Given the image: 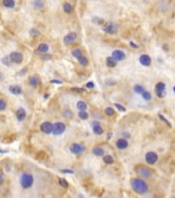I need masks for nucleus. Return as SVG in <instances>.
<instances>
[{
    "label": "nucleus",
    "instance_id": "7c9ffc66",
    "mask_svg": "<svg viewBox=\"0 0 175 198\" xmlns=\"http://www.w3.org/2000/svg\"><path fill=\"white\" fill-rule=\"evenodd\" d=\"M29 34L31 37H38V36H40V32L38 31L36 28H31V29L29 30Z\"/></svg>",
    "mask_w": 175,
    "mask_h": 198
},
{
    "label": "nucleus",
    "instance_id": "4d7b16f0",
    "mask_svg": "<svg viewBox=\"0 0 175 198\" xmlns=\"http://www.w3.org/2000/svg\"><path fill=\"white\" fill-rule=\"evenodd\" d=\"M173 91H174V93H175V86L173 87Z\"/></svg>",
    "mask_w": 175,
    "mask_h": 198
},
{
    "label": "nucleus",
    "instance_id": "09e8293b",
    "mask_svg": "<svg viewBox=\"0 0 175 198\" xmlns=\"http://www.w3.org/2000/svg\"><path fill=\"white\" fill-rule=\"evenodd\" d=\"M51 83H52V84H57V85L63 84V81H58V79H52Z\"/></svg>",
    "mask_w": 175,
    "mask_h": 198
},
{
    "label": "nucleus",
    "instance_id": "9d476101",
    "mask_svg": "<svg viewBox=\"0 0 175 198\" xmlns=\"http://www.w3.org/2000/svg\"><path fill=\"white\" fill-rule=\"evenodd\" d=\"M77 39V33L76 32H69L67 35H65L63 38V41L66 46H69V44H72L74 41Z\"/></svg>",
    "mask_w": 175,
    "mask_h": 198
},
{
    "label": "nucleus",
    "instance_id": "9b49d317",
    "mask_svg": "<svg viewBox=\"0 0 175 198\" xmlns=\"http://www.w3.org/2000/svg\"><path fill=\"white\" fill-rule=\"evenodd\" d=\"M40 130L44 134H52V132H53V123L43 122L40 125Z\"/></svg>",
    "mask_w": 175,
    "mask_h": 198
},
{
    "label": "nucleus",
    "instance_id": "864d4df0",
    "mask_svg": "<svg viewBox=\"0 0 175 198\" xmlns=\"http://www.w3.org/2000/svg\"><path fill=\"white\" fill-rule=\"evenodd\" d=\"M111 136H112V133H108V134H107V139H110L111 138Z\"/></svg>",
    "mask_w": 175,
    "mask_h": 198
},
{
    "label": "nucleus",
    "instance_id": "a18cd8bd",
    "mask_svg": "<svg viewBox=\"0 0 175 198\" xmlns=\"http://www.w3.org/2000/svg\"><path fill=\"white\" fill-rule=\"evenodd\" d=\"M86 87L88 88V89H94L95 85H94V83H93V81H88V83L86 84Z\"/></svg>",
    "mask_w": 175,
    "mask_h": 198
},
{
    "label": "nucleus",
    "instance_id": "a878e982",
    "mask_svg": "<svg viewBox=\"0 0 175 198\" xmlns=\"http://www.w3.org/2000/svg\"><path fill=\"white\" fill-rule=\"evenodd\" d=\"M63 11L66 13V14H71L73 11V6L70 4V3L66 2L63 4Z\"/></svg>",
    "mask_w": 175,
    "mask_h": 198
},
{
    "label": "nucleus",
    "instance_id": "49530a36",
    "mask_svg": "<svg viewBox=\"0 0 175 198\" xmlns=\"http://www.w3.org/2000/svg\"><path fill=\"white\" fill-rule=\"evenodd\" d=\"M4 179H5V175H4V173H3L2 171H0V185L3 184Z\"/></svg>",
    "mask_w": 175,
    "mask_h": 198
},
{
    "label": "nucleus",
    "instance_id": "c9c22d12",
    "mask_svg": "<svg viewBox=\"0 0 175 198\" xmlns=\"http://www.w3.org/2000/svg\"><path fill=\"white\" fill-rule=\"evenodd\" d=\"M58 181H59V185L61 186V187L68 188V186H69V185H68L67 181H66L65 179H63V177H59V179H58Z\"/></svg>",
    "mask_w": 175,
    "mask_h": 198
},
{
    "label": "nucleus",
    "instance_id": "cd10ccee",
    "mask_svg": "<svg viewBox=\"0 0 175 198\" xmlns=\"http://www.w3.org/2000/svg\"><path fill=\"white\" fill-rule=\"evenodd\" d=\"M71 55H72L73 57L75 58L76 60L78 59V58L81 57V55H83V52H81V49H78V48H76V49H73L72 52H71Z\"/></svg>",
    "mask_w": 175,
    "mask_h": 198
},
{
    "label": "nucleus",
    "instance_id": "b1692460",
    "mask_svg": "<svg viewBox=\"0 0 175 198\" xmlns=\"http://www.w3.org/2000/svg\"><path fill=\"white\" fill-rule=\"evenodd\" d=\"M102 157H103V162L105 164H107V165H110V164H112L114 162V159H113V157L111 155H103Z\"/></svg>",
    "mask_w": 175,
    "mask_h": 198
},
{
    "label": "nucleus",
    "instance_id": "473e14b6",
    "mask_svg": "<svg viewBox=\"0 0 175 198\" xmlns=\"http://www.w3.org/2000/svg\"><path fill=\"white\" fill-rule=\"evenodd\" d=\"M141 96H142V98L144 99L145 101H149L151 99V92H148V91H146V90H144L142 92V94H141Z\"/></svg>",
    "mask_w": 175,
    "mask_h": 198
},
{
    "label": "nucleus",
    "instance_id": "6e6552de",
    "mask_svg": "<svg viewBox=\"0 0 175 198\" xmlns=\"http://www.w3.org/2000/svg\"><path fill=\"white\" fill-rule=\"evenodd\" d=\"M8 56L11 58V62L15 63V64H21L23 62V60H24V56L20 52H11Z\"/></svg>",
    "mask_w": 175,
    "mask_h": 198
},
{
    "label": "nucleus",
    "instance_id": "c03bdc74",
    "mask_svg": "<svg viewBox=\"0 0 175 198\" xmlns=\"http://www.w3.org/2000/svg\"><path fill=\"white\" fill-rule=\"evenodd\" d=\"M72 91H74V92H77V93H83V92H85V89L84 88H77V87H75V88H72Z\"/></svg>",
    "mask_w": 175,
    "mask_h": 198
},
{
    "label": "nucleus",
    "instance_id": "f03ea898",
    "mask_svg": "<svg viewBox=\"0 0 175 198\" xmlns=\"http://www.w3.org/2000/svg\"><path fill=\"white\" fill-rule=\"evenodd\" d=\"M34 184V176L29 172H23L20 176V185L23 189H30Z\"/></svg>",
    "mask_w": 175,
    "mask_h": 198
},
{
    "label": "nucleus",
    "instance_id": "bb28decb",
    "mask_svg": "<svg viewBox=\"0 0 175 198\" xmlns=\"http://www.w3.org/2000/svg\"><path fill=\"white\" fill-rule=\"evenodd\" d=\"M1 63L2 64H4L5 66H11V64H13V62H11V58H9V56L8 55H6V56H4V57L1 59Z\"/></svg>",
    "mask_w": 175,
    "mask_h": 198
},
{
    "label": "nucleus",
    "instance_id": "c756f323",
    "mask_svg": "<svg viewBox=\"0 0 175 198\" xmlns=\"http://www.w3.org/2000/svg\"><path fill=\"white\" fill-rule=\"evenodd\" d=\"M33 6L35 9H41V8H43L44 4L41 0H33Z\"/></svg>",
    "mask_w": 175,
    "mask_h": 198
},
{
    "label": "nucleus",
    "instance_id": "3c124183",
    "mask_svg": "<svg viewBox=\"0 0 175 198\" xmlns=\"http://www.w3.org/2000/svg\"><path fill=\"white\" fill-rule=\"evenodd\" d=\"M130 46H132V48H135V49H138V48H139V46H138V44H134L133 41H130Z\"/></svg>",
    "mask_w": 175,
    "mask_h": 198
},
{
    "label": "nucleus",
    "instance_id": "603ef678",
    "mask_svg": "<svg viewBox=\"0 0 175 198\" xmlns=\"http://www.w3.org/2000/svg\"><path fill=\"white\" fill-rule=\"evenodd\" d=\"M100 124V122H98V121H93V122L91 123V126H95V125H98Z\"/></svg>",
    "mask_w": 175,
    "mask_h": 198
},
{
    "label": "nucleus",
    "instance_id": "423d86ee",
    "mask_svg": "<svg viewBox=\"0 0 175 198\" xmlns=\"http://www.w3.org/2000/svg\"><path fill=\"white\" fill-rule=\"evenodd\" d=\"M136 172L140 176L144 177V179H151V175H153V171L149 168H147V167H145V166H137L136 167Z\"/></svg>",
    "mask_w": 175,
    "mask_h": 198
},
{
    "label": "nucleus",
    "instance_id": "ddd939ff",
    "mask_svg": "<svg viewBox=\"0 0 175 198\" xmlns=\"http://www.w3.org/2000/svg\"><path fill=\"white\" fill-rule=\"evenodd\" d=\"M111 57H113L118 62H120V61H124L126 59V54L123 51H121V50H116V51L112 52Z\"/></svg>",
    "mask_w": 175,
    "mask_h": 198
},
{
    "label": "nucleus",
    "instance_id": "f704fd0d",
    "mask_svg": "<svg viewBox=\"0 0 175 198\" xmlns=\"http://www.w3.org/2000/svg\"><path fill=\"white\" fill-rule=\"evenodd\" d=\"M63 116H64L66 119H71V118H72V116H73V113L70 111L69 109H65V111H63Z\"/></svg>",
    "mask_w": 175,
    "mask_h": 198
},
{
    "label": "nucleus",
    "instance_id": "412c9836",
    "mask_svg": "<svg viewBox=\"0 0 175 198\" xmlns=\"http://www.w3.org/2000/svg\"><path fill=\"white\" fill-rule=\"evenodd\" d=\"M92 153L95 155V156H97V157H102L103 155H104V149L102 147H95L92 151Z\"/></svg>",
    "mask_w": 175,
    "mask_h": 198
},
{
    "label": "nucleus",
    "instance_id": "e433bc0d",
    "mask_svg": "<svg viewBox=\"0 0 175 198\" xmlns=\"http://www.w3.org/2000/svg\"><path fill=\"white\" fill-rule=\"evenodd\" d=\"M104 81H105V84L107 85V86H116V85L118 84V81H116V79H110V77H109V79H106Z\"/></svg>",
    "mask_w": 175,
    "mask_h": 198
},
{
    "label": "nucleus",
    "instance_id": "37998d69",
    "mask_svg": "<svg viewBox=\"0 0 175 198\" xmlns=\"http://www.w3.org/2000/svg\"><path fill=\"white\" fill-rule=\"evenodd\" d=\"M61 172L62 173H68V174H73L74 173V171L72 170V169H61Z\"/></svg>",
    "mask_w": 175,
    "mask_h": 198
},
{
    "label": "nucleus",
    "instance_id": "58836bf2",
    "mask_svg": "<svg viewBox=\"0 0 175 198\" xmlns=\"http://www.w3.org/2000/svg\"><path fill=\"white\" fill-rule=\"evenodd\" d=\"M104 111H105V114L107 115V116H109V117H111V116L114 115V109H113V107H110V106H107V107L104 109Z\"/></svg>",
    "mask_w": 175,
    "mask_h": 198
},
{
    "label": "nucleus",
    "instance_id": "4468645a",
    "mask_svg": "<svg viewBox=\"0 0 175 198\" xmlns=\"http://www.w3.org/2000/svg\"><path fill=\"white\" fill-rule=\"evenodd\" d=\"M28 84H29L32 88L38 87L39 84H40V77H39L38 75H36V74L31 75L29 79H28Z\"/></svg>",
    "mask_w": 175,
    "mask_h": 198
},
{
    "label": "nucleus",
    "instance_id": "393cba45",
    "mask_svg": "<svg viewBox=\"0 0 175 198\" xmlns=\"http://www.w3.org/2000/svg\"><path fill=\"white\" fill-rule=\"evenodd\" d=\"M77 61L81 66H88V64H89V60H88V58H87L86 56H84V55H81V57L77 59Z\"/></svg>",
    "mask_w": 175,
    "mask_h": 198
},
{
    "label": "nucleus",
    "instance_id": "7ed1b4c3",
    "mask_svg": "<svg viewBox=\"0 0 175 198\" xmlns=\"http://www.w3.org/2000/svg\"><path fill=\"white\" fill-rule=\"evenodd\" d=\"M102 30L107 34H116L119 31V25L113 22H104Z\"/></svg>",
    "mask_w": 175,
    "mask_h": 198
},
{
    "label": "nucleus",
    "instance_id": "8fccbe9b",
    "mask_svg": "<svg viewBox=\"0 0 175 198\" xmlns=\"http://www.w3.org/2000/svg\"><path fill=\"white\" fill-rule=\"evenodd\" d=\"M123 136H124V138H130V133L129 132H127V131H124V132H123Z\"/></svg>",
    "mask_w": 175,
    "mask_h": 198
},
{
    "label": "nucleus",
    "instance_id": "0eeeda50",
    "mask_svg": "<svg viewBox=\"0 0 175 198\" xmlns=\"http://www.w3.org/2000/svg\"><path fill=\"white\" fill-rule=\"evenodd\" d=\"M65 129H66V126H65V124L63 122H56L55 124H53V134L56 136L58 135H61V134H63L65 131Z\"/></svg>",
    "mask_w": 175,
    "mask_h": 198
},
{
    "label": "nucleus",
    "instance_id": "f3484780",
    "mask_svg": "<svg viewBox=\"0 0 175 198\" xmlns=\"http://www.w3.org/2000/svg\"><path fill=\"white\" fill-rule=\"evenodd\" d=\"M26 116H27V113L24 109V107H19L16 111V117L18 119V121L20 122H23L25 119H26Z\"/></svg>",
    "mask_w": 175,
    "mask_h": 198
},
{
    "label": "nucleus",
    "instance_id": "6ab92c4d",
    "mask_svg": "<svg viewBox=\"0 0 175 198\" xmlns=\"http://www.w3.org/2000/svg\"><path fill=\"white\" fill-rule=\"evenodd\" d=\"M105 63H106V66L109 68H114L116 65H118V61H116V59L113 57H111V56H109V57L106 58V60H105Z\"/></svg>",
    "mask_w": 175,
    "mask_h": 198
},
{
    "label": "nucleus",
    "instance_id": "4be33fe9",
    "mask_svg": "<svg viewBox=\"0 0 175 198\" xmlns=\"http://www.w3.org/2000/svg\"><path fill=\"white\" fill-rule=\"evenodd\" d=\"M76 109H77L78 111H87V109H88V104H87L86 101L79 100L76 103Z\"/></svg>",
    "mask_w": 175,
    "mask_h": 198
},
{
    "label": "nucleus",
    "instance_id": "ea45409f",
    "mask_svg": "<svg viewBox=\"0 0 175 198\" xmlns=\"http://www.w3.org/2000/svg\"><path fill=\"white\" fill-rule=\"evenodd\" d=\"M114 106H116L120 111H122V113H125V111H126V109H125L122 104H120V103H114Z\"/></svg>",
    "mask_w": 175,
    "mask_h": 198
},
{
    "label": "nucleus",
    "instance_id": "39448f33",
    "mask_svg": "<svg viewBox=\"0 0 175 198\" xmlns=\"http://www.w3.org/2000/svg\"><path fill=\"white\" fill-rule=\"evenodd\" d=\"M69 151L73 155H81L86 151V147L84 144H77V142H73L69 147Z\"/></svg>",
    "mask_w": 175,
    "mask_h": 198
},
{
    "label": "nucleus",
    "instance_id": "5fc2aeb1",
    "mask_svg": "<svg viewBox=\"0 0 175 198\" xmlns=\"http://www.w3.org/2000/svg\"><path fill=\"white\" fill-rule=\"evenodd\" d=\"M3 79V74H2V72H0V81H2Z\"/></svg>",
    "mask_w": 175,
    "mask_h": 198
},
{
    "label": "nucleus",
    "instance_id": "de8ad7c7",
    "mask_svg": "<svg viewBox=\"0 0 175 198\" xmlns=\"http://www.w3.org/2000/svg\"><path fill=\"white\" fill-rule=\"evenodd\" d=\"M26 72H27V67H24L21 71H19V74H19L20 76H23L25 74H26Z\"/></svg>",
    "mask_w": 175,
    "mask_h": 198
},
{
    "label": "nucleus",
    "instance_id": "4c0bfd02",
    "mask_svg": "<svg viewBox=\"0 0 175 198\" xmlns=\"http://www.w3.org/2000/svg\"><path fill=\"white\" fill-rule=\"evenodd\" d=\"M6 107H7V103H6V101L4 100V99H2V98H0V111H5Z\"/></svg>",
    "mask_w": 175,
    "mask_h": 198
},
{
    "label": "nucleus",
    "instance_id": "f257e3e1",
    "mask_svg": "<svg viewBox=\"0 0 175 198\" xmlns=\"http://www.w3.org/2000/svg\"><path fill=\"white\" fill-rule=\"evenodd\" d=\"M131 187L134 190V192L138 194H144L148 191V185L147 183L142 179L135 177L131 179Z\"/></svg>",
    "mask_w": 175,
    "mask_h": 198
},
{
    "label": "nucleus",
    "instance_id": "13d9d810",
    "mask_svg": "<svg viewBox=\"0 0 175 198\" xmlns=\"http://www.w3.org/2000/svg\"><path fill=\"white\" fill-rule=\"evenodd\" d=\"M174 197H175V196H174Z\"/></svg>",
    "mask_w": 175,
    "mask_h": 198
},
{
    "label": "nucleus",
    "instance_id": "c85d7f7f",
    "mask_svg": "<svg viewBox=\"0 0 175 198\" xmlns=\"http://www.w3.org/2000/svg\"><path fill=\"white\" fill-rule=\"evenodd\" d=\"M77 116H78V118L81 120H88L89 119V114L87 113V111H78V114H77Z\"/></svg>",
    "mask_w": 175,
    "mask_h": 198
},
{
    "label": "nucleus",
    "instance_id": "2f4dec72",
    "mask_svg": "<svg viewBox=\"0 0 175 198\" xmlns=\"http://www.w3.org/2000/svg\"><path fill=\"white\" fill-rule=\"evenodd\" d=\"M133 90H134V92L135 93H137V94H142V92L144 91V88H143V86H141V85H135L134 88H133Z\"/></svg>",
    "mask_w": 175,
    "mask_h": 198
},
{
    "label": "nucleus",
    "instance_id": "1a4fd4ad",
    "mask_svg": "<svg viewBox=\"0 0 175 198\" xmlns=\"http://www.w3.org/2000/svg\"><path fill=\"white\" fill-rule=\"evenodd\" d=\"M159 157H158V154L156 152H153V151H149L145 154V161L149 164V165H154L156 164L157 161H158Z\"/></svg>",
    "mask_w": 175,
    "mask_h": 198
},
{
    "label": "nucleus",
    "instance_id": "dca6fc26",
    "mask_svg": "<svg viewBox=\"0 0 175 198\" xmlns=\"http://www.w3.org/2000/svg\"><path fill=\"white\" fill-rule=\"evenodd\" d=\"M8 91L13 95H21L22 93H23V89H22L21 86H19V85H11L8 87Z\"/></svg>",
    "mask_w": 175,
    "mask_h": 198
},
{
    "label": "nucleus",
    "instance_id": "6e6d98bb",
    "mask_svg": "<svg viewBox=\"0 0 175 198\" xmlns=\"http://www.w3.org/2000/svg\"><path fill=\"white\" fill-rule=\"evenodd\" d=\"M49 97H50L49 94H46V95H44V98H49Z\"/></svg>",
    "mask_w": 175,
    "mask_h": 198
},
{
    "label": "nucleus",
    "instance_id": "aec40b11",
    "mask_svg": "<svg viewBox=\"0 0 175 198\" xmlns=\"http://www.w3.org/2000/svg\"><path fill=\"white\" fill-rule=\"evenodd\" d=\"M92 130H93L94 134H96V135H102L103 133H104V129L101 127V125L100 124L92 126Z\"/></svg>",
    "mask_w": 175,
    "mask_h": 198
},
{
    "label": "nucleus",
    "instance_id": "2eb2a0df",
    "mask_svg": "<svg viewBox=\"0 0 175 198\" xmlns=\"http://www.w3.org/2000/svg\"><path fill=\"white\" fill-rule=\"evenodd\" d=\"M139 62L142 66H145V67H148V66L151 64V58L146 54L141 55L139 57Z\"/></svg>",
    "mask_w": 175,
    "mask_h": 198
},
{
    "label": "nucleus",
    "instance_id": "f8f14e48",
    "mask_svg": "<svg viewBox=\"0 0 175 198\" xmlns=\"http://www.w3.org/2000/svg\"><path fill=\"white\" fill-rule=\"evenodd\" d=\"M116 147L119 150L123 151V150H126L127 148L129 147V142H128V139L122 137V138H119L116 142Z\"/></svg>",
    "mask_w": 175,
    "mask_h": 198
},
{
    "label": "nucleus",
    "instance_id": "a211bd4d",
    "mask_svg": "<svg viewBox=\"0 0 175 198\" xmlns=\"http://www.w3.org/2000/svg\"><path fill=\"white\" fill-rule=\"evenodd\" d=\"M49 50H50L49 44H46V42H42V44H40L37 46V49H36V54H44V53H48Z\"/></svg>",
    "mask_w": 175,
    "mask_h": 198
},
{
    "label": "nucleus",
    "instance_id": "72a5a7b5",
    "mask_svg": "<svg viewBox=\"0 0 175 198\" xmlns=\"http://www.w3.org/2000/svg\"><path fill=\"white\" fill-rule=\"evenodd\" d=\"M92 22L94 23V24H96V25H103V23H104V21H103L102 19H100L99 17H93L92 18Z\"/></svg>",
    "mask_w": 175,
    "mask_h": 198
},
{
    "label": "nucleus",
    "instance_id": "a19ab883",
    "mask_svg": "<svg viewBox=\"0 0 175 198\" xmlns=\"http://www.w3.org/2000/svg\"><path fill=\"white\" fill-rule=\"evenodd\" d=\"M158 115H159V117H160V119H161V120H162V121H164V122H165V123H166V124H167V125H168V126H170V127H171V124H170V122H169V121H168V120H167V119H166V118H165V117H164V116H163V115H162V114H161V113H159V114H158Z\"/></svg>",
    "mask_w": 175,
    "mask_h": 198
},
{
    "label": "nucleus",
    "instance_id": "79ce46f5",
    "mask_svg": "<svg viewBox=\"0 0 175 198\" xmlns=\"http://www.w3.org/2000/svg\"><path fill=\"white\" fill-rule=\"evenodd\" d=\"M41 59L42 60H51L52 59V55H49V54H46V53H44V54H41Z\"/></svg>",
    "mask_w": 175,
    "mask_h": 198
},
{
    "label": "nucleus",
    "instance_id": "5701e85b",
    "mask_svg": "<svg viewBox=\"0 0 175 198\" xmlns=\"http://www.w3.org/2000/svg\"><path fill=\"white\" fill-rule=\"evenodd\" d=\"M2 5L6 8H14L16 2H15V0H2Z\"/></svg>",
    "mask_w": 175,
    "mask_h": 198
},
{
    "label": "nucleus",
    "instance_id": "20e7f679",
    "mask_svg": "<svg viewBox=\"0 0 175 198\" xmlns=\"http://www.w3.org/2000/svg\"><path fill=\"white\" fill-rule=\"evenodd\" d=\"M155 93L159 98H164L166 96V84L163 81L157 83L155 86Z\"/></svg>",
    "mask_w": 175,
    "mask_h": 198
}]
</instances>
